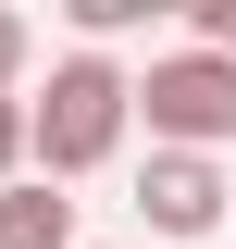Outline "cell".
<instances>
[{
	"instance_id": "cell-1",
	"label": "cell",
	"mask_w": 236,
	"mask_h": 249,
	"mask_svg": "<svg viewBox=\"0 0 236 249\" xmlns=\"http://www.w3.org/2000/svg\"><path fill=\"white\" fill-rule=\"evenodd\" d=\"M25 112H37V175L75 187V175H100V162L137 137V75H124L112 50H62L50 88H25Z\"/></svg>"
},
{
	"instance_id": "cell-2",
	"label": "cell",
	"mask_w": 236,
	"mask_h": 249,
	"mask_svg": "<svg viewBox=\"0 0 236 249\" xmlns=\"http://www.w3.org/2000/svg\"><path fill=\"white\" fill-rule=\"evenodd\" d=\"M137 124H149V150L224 162V150H236V62H224V50H162V62L137 75Z\"/></svg>"
},
{
	"instance_id": "cell-3",
	"label": "cell",
	"mask_w": 236,
	"mask_h": 249,
	"mask_svg": "<svg viewBox=\"0 0 236 249\" xmlns=\"http://www.w3.org/2000/svg\"><path fill=\"white\" fill-rule=\"evenodd\" d=\"M224 162H199V150H149V175H137V224L149 237H224Z\"/></svg>"
},
{
	"instance_id": "cell-4",
	"label": "cell",
	"mask_w": 236,
	"mask_h": 249,
	"mask_svg": "<svg viewBox=\"0 0 236 249\" xmlns=\"http://www.w3.org/2000/svg\"><path fill=\"white\" fill-rule=\"evenodd\" d=\"M0 249H87V237H75V199H62L50 175L0 187Z\"/></svg>"
},
{
	"instance_id": "cell-5",
	"label": "cell",
	"mask_w": 236,
	"mask_h": 249,
	"mask_svg": "<svg viewBox=\"0 0 236 249\" xmlns=\"http://www.w3.org/2000/svg\"><path fill=\"white\" fill-rule=\"evenodd\" d=\"M62 25H75V50H112V37L149 25V0H62Z\"/></svg>"
},
{
	"instance_id": "cell-6",
	"label": "cell",
	"mask_w": 236,
	"mask_h": 249,
	"mask_svg": "<svg viewBox=\"0 0 236 249\" xmlns=\"http://www.w3.org/2000/svg\"><path fill=\"white\" fill-rule=\"evenodd\" d=\"M186 50H224L236 62V0H186Z\"/></svg>"
},
{
	"instance_id": "cell-7",
	"label": "cell",
	"mask_w": 236,
	"mask_h": 249,
	"mask_svg": "<svg viewBox=\"0 0 236 249\" xmlns=\"http://www.w3.org/2000/svg\"><path fill=\"white\" fill-rule=\"evenodd\" d=\"M25 50H37V37H25V13L0 0V100H25Z\"/></svg>"
}]
</instances>
